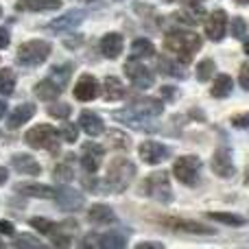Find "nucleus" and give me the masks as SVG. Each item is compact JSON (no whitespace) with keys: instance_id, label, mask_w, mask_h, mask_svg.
<instances>
[{"instance_id":"nucleus-1","label":"nucleus","mask_w":249,"mask_h":249,"mask_svg":"<svg viewBox=\"0 0 249 249\" xmlns=\"http://www.w3.org/2000/svg\"><path fill=\"white\" fill-rule=\"evenodd\" d=\"M201 48V37L193 31H171L164 37V51L175 55L179 61H190L193 55Z\"/></svg>"},{"instance_id":"nucleus-2","label":"nucleus","mask_w":249,"mask_h":249,"mask_svg":"<svg viewBox=\"0 0 249 249\" xmlns=\"http://www.w3.org/2000/svg\"><path fill=\"white\" fill-rule=\"evenodd\" d=\"M136 177V164L131 160H124V158H118L109 164L107 168V188L114 190V193H123L131 179Z\"/></svg>"},{"instance_id":"nucleus-3","label":"nucleus","mask_w":249,"mask_h":249,"mask_svg":"<svg viewBox=\"0 0 249 249\" xmlns=\"http://www.w3.org/2000/svg\"><path fill=\"white\" fill-rule=\"evenodd\" d=\"M59 138H61L59 131L55 127H51V124H35L33 129H29L24 133V140L29 146H33V149H46L51 153H55L59 149Z\"/></svg>"},{"instance_id":"nucleus-4","label":"nucleus","mask_w":249,"mask_h":249,"mask_svg":"<svg viewBox=\"0 0 249 249\" xmlns=\"http://www.w3.org/2000/svg\"><path fill=\"white\" fill-rule=\"evenodd\" d=\"M51 55V44L42 39H31L18 48V64L22 66H39Z\"/></svg>"},{"instance_id":"nucleus-5","label":"nucleus","mask_w":249,"mask_h":249,"mask_svg":"<svg viewBox=\"0 0 249 249\" xmlns=\"http://www.w3.org/2000/svg\"><path fill=\"white\" fill-rule=\"evenodd\" d=\"M144 193L149 195L151 199H155V201H162V203L173 201V188H171V181H168V173L158 171V173L146 177Z\"/></svg>"},{"instance_id":"nucleus-6","label":"nucleus","mask_w":249,"mask_h":249,"mask_svg":"<svg viewBox=\"0 0 249 249\" xmlns=\"http://www.w3.org/2000/svg\"><path fill=\"white\" fill-rule=\"evenodd\" d=\"M199 171H201V160L197 155H184L173 164V175L186 186H195L199 181Z\"/></svg>"},{"instance_id":"nucleus-7","label":"nucleus","mask_w":249,"mask_h":249,"mask_svg":"<svg viewBox=\"0 0 249 249\" xmlns=\"http://www.w3.org/2000/svg\"><path fill=\"white\" fill-rule=\"evenodd\" d=\"M124 74H127V77L131 79L133 86L140 88V90H149V88L153 86V81H155L153 72H151V70L146 68L142 61L133 59V57H131V61H127V64H124Z\"/></svg>"},{"instance_id":"nucleus-8","label":"nucleus","mask_w":249,"mask_h":249,"mask_svg":"<svg viewBox=\"0 0 249 249\" xmlns=\"http://www.w3.org/2000/svg\"><path fill=\"white\" fill-rule=\"evenodd\" d=\"M206 35L208 39H212V42H221L225 35V29H228V13L221 11V9H216V11H212L210 16L206 18Z\"/></svg>"},{"instance_id":"nucleus-9","label":"nucleus","mask_w":249,"mask_h":249,"mask_svg":"<svg viewBox=\"0 0 249 249\" xmlns=\"http://www.w3.org/2000/svg\"><path fill=\"white\" fill-rule=\"evenodd\" d=\"M129 112H133L136 116H142V118H155L160 116V114L164 112V105L162 101L158 99H149V96H140V99L131 101V105H129Z\"/></svg>"},{"instance_id":"nucleus-10","label":"nucleus","mask_w":249,"mask_h":249,"mask_svg":"<svg viewBox=\"0 0 249 249\" xmlns=\"http://www.w3.org/2000/svg\"><path fill=\"white\" fill-rule=\"evenodd\" d=\"M105 149L101 144H94V142H86L81 149V166L86 168L88 173H96L103 162Z\"/></svg>"},{"instance_id":"nucleus-11","label":"nucleus","mask_w":249,"mask_h":249,"mask_svg":"<svg viewBox=\"0 0 249 249\" xmlns=\"http://www.w3.org/2000/svg\"><path fill=\"white\" fill-rule=\"evenodd\" d=\"M212 171H214L219 177H232L234 173H236V166H234L230 146H221V149H216L214 158H212Z\"/></svg>"},{"instance_id":"nucleus-12","label":"nucleus","mask_w":249,"mask_h":249,"mask_svg":"<svg viewBox=\"0 0 249 249\" xmlns=\"http://www.w3.org/2000/svg\"><path fill=\"white\" fill-rule=\"evenodd\" d=\"M138 153H140V160L146 164H160L162 160L168 158V149L160 142H153V140H146L138 146Z\"/></svg>"},{"instance_id":"nucleus-13","label":"nucleus","mask_w":249,"mask_h":249,"mask_svg":"<svg viewBox=\"0 0 249 249\" xmlns=\"http://www.w3.org/2000/svg\"><path fill=\"white\" fill-rule=\"evenodd\" d=\"M99 90H101L99 81H96L92 74H83V77L77 81V86H74V99L83 101V103L94 101L96 96H99Z\"/></svg>"},{"instance_id":"nucleus-14","label":"nucleus","mask_w":249,"mask_h":249,"mask_svg":"<svg viewBox=\"0 0 249 249\" xmlns=\"http://www.w3.org/2000/svg\"><path fill=\"white\" fill-rule=\"evenodd\" d=\"M162 223L166 228L175 230V232L181 234H214V230L208 228L203 223H197V221H184V219H162Z\"/></svg>"},{"instance_id":"nucleus-15","label":"nucleus","mask_w":249,"mask_h":249,"mask_svg":"<svg viewBox=\"0 0 249 249\" xmlns=\"http://www.w3.org/2000/svg\"><path fill=\"white\" fill-rule=\"evenodd\" d=\"M83 18H86V11H70V13H66V16L53 20L51 24H48V31H51V33H64V31L74 29L77 24H81Z\"/></svg>"},{"instance_id":"nucleus-16","label":"nucleus","mask_w":249,"mask_h":249,"mask_svg":"<svg viewBox=\"0 0 249 249\" xmlns=\"http://www.w3.org/2000/svg\"><path fill=\"white\" fill-rule=\"evenodd\" d=\"M11 164L20 175H39V171H42L39 162L29 153H16L11 158Z\"/></svg>"},{"instance_id":"nucleus-17","label":"nucleus","mask_w":249,"mask_h":249,"mask_svg":"<svg viewBox=\"0 0 249 249\" xmlns=\"http://www.w3.org/2000/svg\"><path fill=\"white\" fill-rule=\"evenodd\" d=\"M33 116H35V105L33 103H22V105H18L13 112H9L7 127L9 129H18V127H22L26 121H31Z\"/></svg>"},{"instance_id":"nucleus-18","label":"nucleus","mask_w":249,"mask_h":249,"mask_svg":"<svg viewBox=\"0 0 249 249\" xmlns=\"http://www.w3.org/2000/svg\"><path fill=\"white\" fill-rule=\"evenodd\" d=\"M55 199H57V203H59V208H64V210H68V212H74V210H79V208H83V197L72 188L57 190Z\"/></svg>"},{"instance_id":"nucleus-19","label":"nucleus","mask_w":249,"mask_h":249,"mask_svg":"<svg viewBox=\"0 0 249 249\" xmlns=\"http://www.w3.org/2000/svg\"><path fill=\"white\" fill-rule=\"evenodd\" d=\"M79 127H81L88 136H101V133L105 131L103 118H101L99 114H94V112H88V109L86 112H81V116H79Z\"/></svg>"},{"instance_id":"nucleus-20","label":"nucleus","mask_w":249,"mask_h":249,"mask_svg":"<svg viewBox=\"0 0 249 249\" xmlns=\"http://www.w3.org/2000/svg\"><path fill=\"white\" fill-rule=\"evenodd\" d=\"M61 7V0H18L16 9L18 11H55Z\"/></svg>"},{"instance_id":"nucleus-21","label":"nucleus","mask_w":249,"mask_h":249,"mask_svg":"<svg viewBox=\"0 0 249 249\" xmlns=\"http://www.w3.org/2000/svg\"><path fill=\"white\" fill-rule=\"evenodd\" d=\"M123 46H124L123 35H118V33H107L101 39V53H103V57H107V59H116L123 53Z\"/></svg>"},{"instance_id":"nucleus-22","label":"nucleus","mask_w":249,"mask_h":249,"mask_svg":"<svg viewBox=\"0 0 249 249\" xmlns=\"http://www.w3.org/2000/svg\"><path fill=\"white\" fill-rule=\"evenodd\" d=\"M16 190L26 195V197H37V199H55V195H57L55 188L42 186V184H18Z\"/></svg>"},{"instance_id":"nucleus-23","label":"nucleus","mask_w":249,"mask_h":249,"mask_svg":"<svg viewBox=\"0 0 249 249\" xmlns=\"http://www.w3.org/2000/svg\"><path fill=\"white\" fill-rule=\"evenodd\" d=\"M88 216H90V221L94 225H107V223H114V210L109 206H105V203H96V206L90 208V212H88Z\"/></svg>"},{"instance_id":"nucleus-24","label":"nucleus","mask_w":249,"mask_h":249,"mask_svg":"<svg viewBox=\"0 0 249 249\" xmlns=\"http://www.w3.org/2000/svg\"><path fill=\"white\" fill-rule=\"evenodd\" d=\"M61 90H64V88L48 77V79H44V81H39L37 86H35V96H37V99H42V101H53V99H57V96H59Z\"/></svg>"},{"instance_id":"nucleus-25","label":"nucleus","mask_w":249,"mask_h":249,"mask_svg":"<svg viewBox=\"0 0 249 249\" xmlns=\"http://www.w3.org/2000/svg\"><path fill=\"white\" fill-rule=\"evenodd\" d=\"M127 96V90H124L123 81L118 77H107L105 79V99L107 101H121Z\"/></svg>"},{"instance_id":"nucleus-26","label":"nucleus","mask_w":249,"mask_h":249,"mask_svg":"<svg viewBox=\"0 0 249 249\" xmlns=\"http://www.w3.org/2000/svg\"><path fill=\"white\" fill-rule=\"evenodd\" d=\"M153 55H155V48L149 39H144V37L133 39V44H131V57L133 59H146V57H153Z\"/></svg>"},{"instance_id":"nucleus-27","label":"nucleus","mask_w":249,"mask_h":249,"mask_svg":"<svg viewBox=\"0 0 249 249\" xmlns=\"http://www.w3.org/2000/svg\"><path fill=\"white\" fill-rule=\"evenodd\" d=\"M232 92V77H228V74H219L214 81V86H212L210 94L214 96V99H225V96Z\"/></svg>"},{"instance_id":"nucleus-28","label":"nucleus","mask_w":249,"mask_h":249,"mask_svg":"<svg viewBox=\"0 0 249 249\" xmlns=\"http://www.w3.org/2000/svg\"><path fill=\"white\" fill-rule=\"evenodd\" d=\"M175 18L177 20H181V22H186V24H197V22L203 20V11L199 9V4L197 7H188V4H186L181 11L175 13Z\"/></svg>"},{"instance_id":"nucleus-29","label":"nucleus","mask_w":249,"mask_h":249,"mask_svg":"<svg viewBox=\"0 0 249 249\" xmlns=\"http://www.w3.org/2000/svg\"><path fill=\"white\" fill-rule=\"evenodd\" d=\"M124 245H127V238L118 232H107L99 238V247H103V249H121Z\"/></svg>"},{"instance_id":"nucleus-30","label":"nucleus","mask_w":249,"mask_h":249,"mask_svg":"<svg viewBox=\"0 0 249 249\" xmlns=\"http://www.w3.org/2000/svg\"><path fill=\"white\" fill-rule=\"evenodd\" d=\"M208 219L219 221V223H223V225H232V228H238V225H245L247 223L243 216L232 214V212H210V214H208Z\"/></svg>"},{"instance_id":"nucleus-31","label":"nucleus","mask_w":249,"mask_h":249,"mask_svg":"<svg viewBox=\"0 0 249 249\" xmlns=\"http://www.w3.org/2000/svg\"><path fill=\"white\" fill-rule=\"evenodd\" d=\"M158 68H160V72L168 74V77L184 79V68H181L179 64H175V61H173V59H166V57H162V59H158Z\"/></svg>"},{"instance_id":"nucleus-32","label":"nucleus","mask_w":249,"mask_h":249,"mask_svg":"<svg viewBox=\"0 0 249 249\" xmlns=\"http://www.w3.org/2000/svg\"><path fill=\"white\" fill-rule=\"evenodd\" d=\"M16 90V74H13L11 68L0 70V94H13Z\"/></svg>"},{"instance_id":"nucleus-33","label":"nucleus","mask_w":249,"mask_h":249,"mask_svg":"<svg viewBox=\"0 0 249 249\" xmlns=\"http://www.w3.org/2000/svg\"><path fill=\"white\" fill-rule=\"evenodd\" d=\"M72 177H74V171H72V166L70 164H57V168L53 171V179L55 181H61V184H68V181H72Z\"/></svg>"},{"instance_id":"nucleus-34","label":"nucleus","mask_w":249,"mask_h":249,"mask_svg":"<svg viewBox=\"0 0 249 249\" xmlns=\"http://www.w3.org/2000/svg\"><path fill=\"white\" fill-rule=\"evenodd\" d=\"M214 68L216 66H214V61L212 59H203L201 64L197 66V79L199 81H208V79L214 74Z\"/></svg>"},{"instance_id":"nucleus-35","label":"nucleus","mask_w":249,"mask_h":249,"mask_svg":"<svg viewBox=\"0 0 249 249\" xmlns=\"http://www.w3.org/2000/svg\"><path fill=\"white\" fill-rule=\"evenodd\" d=\"M68 77H70V66H55V68L51 70V79L55 83H59L61 88L68 83Z\"/></svg>"},{"instance_id":"nucleus-36","label":"nucleus","mask_w":249,"mask_h":249,"mask_svg":"<svg viewBox=\"0 0 249 249\" xmlns=\"http://www.w3.org/2000/svg\"><path fill=\"white\" fill-rule=\"evenodd\" d=\"M31 225H33V228L37 230L39 234H55V230H57V225L53 223V221H48V219H39V216L31 219Z\"/></svg>"},{"instance_id":"nucleus-37","label":"nucleus","mask_w":249,"mask_h":249,"mask_svg":"<svg viewBox=\"0 0 249 249\" xmlns=\"http://www.w3.org/2000/svg\"><path fill=\"white\" fill-rule=\"evenodd\" d=\"M70 105L68 103H55V105H51L48 107V114H51L53 118H61V121H66V118L70 116Z\"/></svg>"},{"instance_id":"nucleus-38","label":"nucleus","mask_w":249,"mask_h":249,"mask_svg":"<svg viewBox=\"0 0 249 249\" xmlns=\"http://www.w3.org/2000/svg\"><path fill=\"white\" fill-rule=\"evenodd\" d=\"M109 142H112V146H116V149H129V138L124 136L123 131H112L109 133Z\"/></svg>"},{"instance_id":"nucleus-39","label":"nucleus","mask_w":249,"mask_h":249,"mask_svg":"<svg viewBox=\"0 0 249 249\" xmlns=\"http://www.w3.org/2000/svg\"><path fill=\"white\" fill-rule=\"evenodd\" d=\"M59 136L64 138L66 142H77V138H79V129L74 127V124H70V123H66L64 127L59 129Z\"/></svg>"},{"instance_id":"nucleus-40","label":"nucleus","mask_w":249,"mask_h":249,"mask_svg":"<svg viewBox=\"0 0 249 249\" xmlns=\"http://www.w3.org/2000/svg\"><path fill=\"white\" fill-rule=\"evenodd\" d=\"M13 247H18V249H22V247H29V249H39V247H44L42 245V241H37V238H31V236H24V238H16L13 241Z\"/></svg>"},{"instance_id":"nucleus-41","label":"nucleus","mask_w":249,"mask_h":249,"mask_svg":"<svg viewBox=\"0 0 249 249\" xmlns=\"http://www.w3.org/2000/svg\"><path fill=\"white\" fill-rule=\"evenodd\" d=\"M245 33H247L245 20H243V18H234V20H232V35H234L236 39H241Z\"/></svg>"},{"instance_id":"nucleus-42","label":"nucleus","mask_w":249,"mask_h":249,"mask_svg":"<svg viewBox=\"0 0 249 249\" xmlns=\"http://www.w3.org/2000/svg\"><path fill=\"white\" fill-rule=\"evenodd\" d=\"M232 124H234V127H238V129H249V112L234 116L232 118Z\"/></svg>"},{"instance_id":"nucleus-43","label":"nucleus","mask_w":249,"mask_h":249,"mask_svg":"<svg viewBox=\"0 0 249 249\" xmlns=\"http://www.w3.org/2000/svg\"><path fill=\"white\" fill-rule=\"evenodd\" d=\"M160 94H162L164 101H177V88L173 86H164L162 90H160Z\"/></svg>"},{"instance_id":"nucleus-44","label":"nucleus","mask_w":249,"mask_h":249,"mask_svg":"<svg viewBox=\"0 0 249 249\" xmlns=\"http://www.w3.org/2000/svg\"><path fill=\"white\" fill-rule=\"evenodd\" d=\"M238 81H241L243 90H249V64L241 66V77H238Z\"/></svg>"},{"instance_id":"nucleus-45","label":"nucleus","mask_w":249,"mask_h":249,"mask_svg":"<svg viewBox=\"0 0 249 249\" xmlns=\"http://www.w3.org/2000/svg\"><path fill=\"white\" fill-rule=\"evenodd\" d=\"M0 234H7V236L16 234V228H13L11 221H0Z\"/></svg>"},{"instance_id":"nucleus-46","label":"nucleus","mask_w":249,"mask_h":249,"mask_svg":"<svg viewBox=\"0 0 249 249\" xmlns=\"http://www.w3.org/2000/svg\"><path fill=\"white\" fill-rule=\"evenodd\" d=\"M9 31L7 29H0V48H7L9 46Z\"/></svg>"},{"instance_id":"nucleus-47","label":"nucleus","mask_w":249,"mask_h":249,"mask_svg":"<svg viewBox=\"0 0 249 249\" xmlns=\"http://www.w3.org/2000/svg\"><path fill=\"white\" fill-rule=\"evenodd\" d=\"M55 247H68L70 245V238L68 236H59V238H55V243H53Z\"/></svg>"},{"instance_id":"nucleus-48","label":"nucleus","mask_w":249,"mask_h":249,"mask_svg":"<svg viewBox=\"0 0 249 249\" xmlns=\"http://www.w3.org/2000/svg\"><path fill=\"white\" fill-rule=\"evenodd\" d=\"M7 179H9V171L4 166H0V186H2Z\"/></svg>"},{"instance_id":"nucleus-49","label":"nucleus","mask_w":249,"mask_h":249,"mask_svg":"<svg viewBox=\"0 0 249 249\" xmlns=\"http://www.w3.org/2000/svg\"><path fill=\"white\" fill-rule=\"evenodd\" d=\"M146 247H155V249H160L162 247V243H140V245H138V249H146Z\"/></svg>"},{"instance_id":"nucleus-50","label":"nucleus","mask_w":249,"mask_h":249,"mask_svg":"<svg viewBox=\"0 0 249 249\" xmlns=\"http://www.w3.org/2000/svg\"><path fill=\"white\" fill-rule=\"evenodd\" d=\"M4 116H7V103L0 99V118H4Z\"/></svg>"},{"instance_id":"nucleus-51","label":"nucleus","mask_w":249,"mask_h":249,"mask_svg":"<svg viewBox=\"0 0 249 249\" xmlns=\"http://www.w3.org/2000/svg\"><path fill=\"white\" fill-rule=\"evenodd\" d=\"M179 2L188 4V7H197V4H201V2H203V0H179Z\"/></svg>"},{"instance_id":"nucleus-52","label":"nucleus","mask_w":249,"mask_h":249,"mask_svg":"<svg viewBox=\"0 0 249 249\" xmlns=\"http://www.w3.org/2000/svg\"><path fill=\"white\" fill-rule=\"evenodd\" d=\"M245 53L249 55V39H245Z\"/></svg>"},{"instance_id":"nucleus-53","label":"nucleus","mask_w":249,"mask_h":249,"mask_svg":"<svg viewBox=\"0 0 249 249\" xmlns=\"http://www.w3.org/2000/svg\"><path fill=\"white\" fill-rule=\"evenodd\" d=\"M238 4H249V0H236Z\"/></svg>"},{"instance_id":"nucleus-54","label":"nucleus","mask_w":249,"mask_h":249,"mask_svg":"<svg viewBox=\"0 0 249 249\" xmlns=\"http://www.w3.org/2000/svg\"><path fill=\"white\" fill-rule=\"evenodd\" d=\"M0 247H4V243H2V241H0Z\"/></svg>"},{"instance_id":"nucleus-55","label":"nucleus","mask_w":249,"mask_h":249,"mask_svg":"<svg viewBox=\"0 0 249 249\" xmlns=\"http://www.w3.org/2000/svg\"><path fill=\"white\" fill-rule=\"evenodd\" d=\"M0 16H2V9H0Z\"/></svg>"},{"instance_id":"nucleus-56","label":"nucleus","mask_w":249,"mask_h":249,"mask_svg":"<svg viewBox=\"0 0 249 249\" xmlns=\"http://www.w3.org/2000/svg\"><path fill=\"white\" fill-rule=\"evenodd\" d=\"M247 181H249V177H247Z\"/></svg>"}]
</instances>
